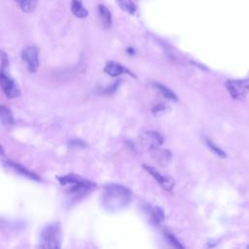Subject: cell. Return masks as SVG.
Listing matches in <instances>:
<instances>
[{"label": "cell", "mask_w": 249, "mask_h": 249, "mask_svg": "<svg viewBox=\"0 0 249 249\" xmlns=\"http://www.w3.org/2000/svg\"><path fill=\"white\" fill-rule=\"evenodd\" d=\"M104 72L112 77H117L122 75L124 72H127V70L124 67H123L120 63L115 61H110V62H107V64L105 65Z\"/></svg>", "instance_id": "12"}, {"label": "cell", "mask_w": 249, "mask_h": 249, "mask_svg": "<svg viewBox=\"0 0 249 249\" xmlns=\"http://www.w3.org/2000/svg\"><path fill=\"white\" fill-rule=\"evenodd\" d=\"M23 13H32L37 6L38 0H15Z\"/></svg>", "instance_id": "15"}, {"label": "cell", "mask_w": 249, "mask_h": 249, "mask_svg": "<svg viewBox=\"0 0 249 249\" xmlns=\"http://www.w3.org/2000/svg\"><path fill=\"white\" fill-rule=\"evenodd\" d=\"M1 89L5 95L9 98H15L19 95V89L14 80L4 71H1Z\"/></svg>", "instance_id": "7"}, {"label": "cell", "mask_w": 249, "mask_h": 249, "mask_svg": "<svg viewBox=\"0 0 249 249\" xmlns=\"http://www.w3.org/2000/svg\"><path fill=\"white\" fill-rule=\"evenodd\" d=\"M205 143L207 144V146H208L216 155H218L219 157H223V158L226 157L225 152H224L222 149H220L218 146H216L212 141H210L209 139H206V140H205Z\"/></svg>", "instance_id": "20"}, {"label": "cell", "mask_w": 249, "mask_h": 249, "mask_svg": "<svg viewBox=\"0 0 249 249\" xmlns=\"http://www.w3.org/2000/svg\"><path fill=\"white\" fill-rule=\"evenodd\" d=\"M140 142L144 147L148 148L150 151H154L160 148V146L163 142V138L159 132L154 130H148L144 131L141 134Z\"/></svg>", "instance_id": "6"}, {"label": "cell", "mask_w": 249, "mask_h": 249, "mask_svg": "<svg viewBox=\"0 0 249 249\" xmlns=\"http://www.w3.org/2000/svg\"><path fill=\"white\" fill-rule=\"evenodd\" d=\"M226 87L234 99H242L249 91V79L248 80H229Z\"/></svg>", "instance_id": "4"}, {"label": "cell", "mask_w": 249, "mask_h": 249, "mask_svg": "<svg viewBox=\"0 0 249 249\" xmlns=\"http://www.w3.org/2000/svg\"><path fill=\"white\" fill-rule=\"evenodd\" d=\"M143 167L158 181V183L167 192H171L172 189H173V186H174V182H173V179L171 177H168V176H165V175H162L160 174L157 169H155L154 167L150 166V165H146L144 164Z\"/></svg>", "instance_id": "8"}, {"label": "cell", "mask_w": 249, "mask_h": 249, "mask_svg": "<svg viewBox=\"0 0 249 249\" xmlns=\"http://www.w3.org/2000/svg\"><path fill=\"white\" fill-rule=\"evenodd\" d=\"M248 248H249V245H248Z\"/></svg>", "instance_id": "23"}, {"label": "cell", "mask_w": 249, "mask_h": 249, "mask_svg": "<svg viewBox=\"0 0 249 249\" xmlns=\"http://www.w3.org/2000/svg\"><path fill=\"white\" fill-rule=\"evenodd\" d=\"M7 165L12 168L16 173H18L20 175H23L29 179H33V180H36V181H39L40 180V177H38L35 173L31 172L30 170L26 169L25 167L21 166L20 164L17 163V162H14V161H11V160H8L7 161Z\"/></svg>", "instance_id": "9"}, {"label": "cell", "mask_w": 249, "mask_h": 249, "mask_svg": "<svg viewBox=\"0 0 249 249\" xmlns=\"http://www.w3.org/2000/svg\"><path fill=\"white\" fill-rule=\"evenodd\" d=\"M164 234H165V237H166L168 243H169L172 247H175V248H183V247H184V246L178 241V239H177L173 234H171L170 232L165 231Z\"/></svg>", "instance_id": "19"}, {"label": "cell", "mask_w": 249, "mask_h": 249, "mask_svg": "<svg viewBox=\"0 0 249 249\" xmlns=\"http://www.w3.org/2000/svg\"><path fill=\"white\" fill-rule=\"evenodd\" d=\"M154 86H155V88H157V89L165 97V98H167V99H169V100H177V96H176V94L171 90V89H169L168 88H166L165 86H163V85H161V84H159V83H156V84H154Z\"/></svg>", "instance_id": "17"}, {"label": "cell", "mask_w": 249, "mask_h": 249, "mask_svg": "<svg viewBox=\"0 0 249 249\" xmlns=\"http://www.w3.org/2000/svg\"><path fill=\"white\" fill-rule=\"evenodd\" d=\"M0 120L4 126H10L14 124V117L10 109L4 105L0 106Z\"/></svg>", "instance_id": "13"}, {"label": "cell", "mask_w": 249, "mask_h": 249, "mask_svg": "<svg viewBox=\"0 0 249 249\" xmlns=\"http://www.w3.org/2000/svg\"><path fill=\"white\" fill-rule=\"evenodd\" d=\"M131 200V192L122 185H109L104 189L101 202L110 212H117L125 208Z\"/></svg>", "instance_id": "1"}, {"label": "cell", "mask_w": 249, "mask_h": 249, "mask_svg": "<svg viewBox=\"0 0 249 249\" xmlns=\"http://www.w3.org/2000/svg\"><path fill=\"white\" fill-rule=\"evenodd\" d=\"M165 108H166V106L160 103V104H158V105L154 106L153 109H152V111H153V114H154V115H159L160 113H163Z\"/></svg>", "instance_id": "21"}, {"label": "cell", "mask_w": 249, "mask_h": 249, "mask_svg": "<svg viewBox=\"0 0 249 249\" xmlns=\"http://www.w3.org/2000/svg\"><path fill=\"white\" fill-rule=\"evenodd\" d=\"M1 59H2V71H4L5 67L8 66L9 64V60H8L7 54L3 51H1Z\"/></svg>", "instance_id": "22"}, {"label": "cell", "mask_w": 249, "mask_h": 249, "mask_svg": "<svg viewBox=\"0 0 249 249\" xmlns=\"http://www.w3.org/2000/svg\"><path fill=\"white\" fill-rule=\"evenodd\" d=\"M154 156H155V159L160 163V164H167L170 160H171V154L169 151L167 150H159V149H156L154 151H152Z\"/></svg>", "instance_id": "14"}, {"label": "cell", "mask_w": 249, "mask_h": 249, "mask_svg": "<svg viewBox=\"0 0 249 249\" xmlns=\"http://www.w3.org/2000/svg\"><path fill=\"white\" fill-rule=\"evenodd\" d=\"M71 13L78 18H85L89 16L88 10L84 7L82 0H71Z\"/></svg>", "instance_id": "11"}, {"label": "cell", "mask_w": 249, "mask_h": 249, "mask_svg": "<svg viewBox=\"0 0 249 249\" xmlns=\"http://www.w3.org/2000/svg\"><path fill=\"white\" fill-rule=\"evenodd\" d=\"M116 1L120 6V8L125 13L129 15H134L136 13L137 7L133 2V0H116Z\"/></svg>", "instance_id": "16"}, {"label": "cell", "mask_w": 249, "mask_h": 249, "mask_svg": "<svg viewBox=\"0 0 249 249\" xmlns=\"http://www.w3.org/2000/svg\"><path fill=\"white\" fill-rule=\"evenodd\" d=\"M58 181L62 186L69 188L70 195H83L85 192L94 188V184L90 181L84 179L74 174H68L62 177H58Z\"/></svg>", "instance_id": "2"}, {"label": "cell", "mask_w": 249, "mask_h": 249, "mask_svg": "<svg viewBox=\"0 0 249 249\" xmlns=\"http://www.w3.org/2000/svg\"><path fill=\"white\" fill-rule=\"evenodd\" d=\"M97 14H98V18L104 27L108 28L112 25V15L106 6H104L102 4L98 5L97 6Z\"/></svg>", "instance_id": "10"}, {"label": "cell", "mask_w": 249, "mask_h": 249, "mask_svg": "<svg viewBox=\"0 0 249 249\" xmlns=\"http://www.w3.org/2000/svg\"><path fill=\"white\" fill-rule=\"evenodd\" d=\"M21 58L29 72H35L39 66V52L35 46H28L21 52Z\"/></svg>", "instance_id": "5"}, {"label": "cell", "mask_w": 249, "mask_h": 249, "mask_svg": "<svg viewBox=\"0 0 249 249\" xmlns=\"http://www.w3.org/2000/svg\"><path fill=\"white\" fill-rule=\"evenodd\" d=\"M39 247L50 249L60 247V227L58 223H52L44 228L40 235Z\"/></svg>", "instance_id": "3"}, {"label": "cell", "mask_w": 249, "mask_h": 249, "mask_svg": "<svg viewBox=\"0 0 249 249\" xmlns=\"http://www.w3.org/2000/svg\"><path fill=\"white\" fill-rule=\"evenodd\" d=\"M150 219L155 224H160L164 219V213L160 207H153L150 211Z\"/></svg>", "instance_id": "18"}]
</instances>
